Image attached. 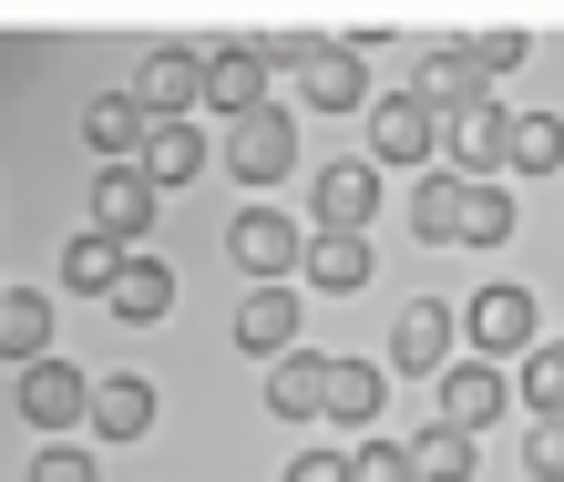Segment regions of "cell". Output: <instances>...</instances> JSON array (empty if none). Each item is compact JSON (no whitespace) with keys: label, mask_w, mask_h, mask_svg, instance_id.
<instances>
[{"label":"cell","mask_w":564,"mask_h":482,"mask_svg":"<svg viewBox=\"0 0 564 482\" xmlns=\"http://www.w3.org/2000/svg\"><path fill=\"white\" fill-rule=\"evenodd\" d=\"M288 62H297V103H308V113H359V103H370V73H359V52H349V42H318V31H297Z\"/></svg>","instance_id":"obj_1"},{"label":"cell","mask_w":564,"mask_h":482,"mask_svg":"<svg viewBox=\"0 0 564 482\" xmlns=\"http://www.w3.org/2000/svg\"><path fill=\"white\" fill-rule=\"evenodd\" d=\"M134 103H144V123H195V113H206V52H185V42L144 52Z\"/></svg>","instance_id":"obj_2"},{"label":"cell","mask_w":564,"mask_h":482,"mask_svg":"<svg viewBox=\"0 0 564 482\" xmlns=\"http://www.w3.org/2000/svg\"><path fill=\"white\" fill-rule=\"evenodd\" d=\"M268 103H278V62L257 52V42H226V52H206V113L247 123V113H268Z\"/></svg>","instance_id":"obj_3"},{"label":"cell","mask_w":564,"mask_h":482,"mask_svg":"<svg viewBox=\"0 0 564 482\" xmlns=\"http://www.w3.org/2000/svg\"><path fill=\"white\" fill-rule=\"evenodd\" d=\"M297 247H308V227H288L278 206H247L237 227H226V256H237L257 287H288L297 277Z\"/></svg>","instance_id":"obj_4"},{"label":"cell","mask_w":564,"mask_h":482,"mask_svg":"<svg viewBox=\"0 0 564 482\" xmlns=\"http://www.w3.org/2000/svg\"><path fill=\"white\" fill-rule=\"evenodd\" d=\"M154 185H144V165H104V175H93V237H113L123 256H134L144 247V227H154Z\"/></svg>","instance_id":"obj_5"},{"label":"cell","mask_w":564,"mask_h":482,"mask_svg":"<svg viewBox=\"0 0 564 482\" xmlns=\"http://www.w3.org/2000/svg\"><path fill=\"white\" fill-rule=\"evenodd\" d=\"M462 329H473V360H523V349H534V298H523V287H482L473 308H462Z\"/></svg>","instance_id":"obj_6"},{"label":"cell","mask_w":564,"mask_h":482,"mask_svg":"<svg viewBox=\"0 0 564 482\" xmlns=\"http://www.w3.org/2000/svg\"><path fill=\"white\" fill-rule=\"evenodd\" d=\"M11 401H21V421H31V431H73L83 410H93V380H83L73 360H31Z\"/></svg>","instance_id":"obj_7"},{"label":"cell","mask_w":564,"mask_h":482,"mask_svg":"<svg viewBox=\"0 0 564 482\" xmlns=\"http://www.w3.org/2000/svg\"><path fill=\"white\" fill-rule=\"evenodd\" d=\"M226 165H237V185H278L297 165V123L268 103V113H247V123H226Z\"/></svg>","instance_id":"obj_8"},{"label":"cell","mask_w":564,"mask_h":482,"mask_svg":"<svg viewBox=\"0 0 564 482\" xmlns=\"http://www.w3.org/2000/svg\"><path fill=\"white\" fill-rule=\"evenodd\" d=\"M431 391H442V421H452V431H482V421H503L513 380L492 370V360H442V380H431Z\"/></svg>","instance_id":"obj_9"},{"label":"cell","mask_w":564,"mask_h":482,"mask_svg":"<svg viewBox=\"0 0 564 482\" xmlns=\"http://www.w3.org/2000/svg\"><path fill=\"white\" fill-rule=\"evenodd\" d=\"M411 103H421L431 123H452V113H473V103H492V83L473 73V52H462V42H442V52H431L421 73H411Z\"/></svg>","instance_id":"obj_10"},{"label":"cell","mask_w":564,"mask_h":482,"mask_svg":"<svg viewBox=\"0 0 564 482\" xmlns=\"http://www.w3.org/2000/svg\"><path fill=\"white\" fill-rule=\"evenodd\" d=\"M431 154H442V123L411 92H380L370 103V165H431Z\"/></svg>","instance_id":"obj_11"},{"label":"cell","mask_w":564,"mask_h":482,"mask_svg":"<svg viewBox=\"0 0 564 482\" xmlns=\"http://www.w3.org/2000/svg\"><path fill=\"white\" fill-rule=\"evenodd\" d=\"M308 206H318V227H339V237H370V227H380V165H328Z\"/></svg>","instance_id":"obj_12"},{"label":"cell","mask_w":564,"mask_h":482,"mask_svg":"<svg viewBox=\"0 0 564 482\" xmlns=\"http://www.w3.org/2000/svg\"><path fill=\"white\" fill-rule=\"evenodd\" d=\"M503 134H513V113H492V103L452 113V123H442V154H452V175H462V185H492V165H503Z\"/></svg>","instance_id":"obj_13"},{"label":"cell","mask_w":564,"mask_h":482,"mask_svg":"<svg viewBox=\"0 0 564 482\" xmlns=\"http://www.w3.org/2000/svg\"><path fill=\"white\" fill-rule=\"evenodd\" d=\"M83 144L104 154V165H134V154L154 144V123H144L134 92H93V103H83Z\"/></svg>","instance_id":"obj_14"},{"label":"cell","mask_w":564,"mask_h":482,"mask_svg":"<svg viewBox=\"0 0 564 482\" xmlns=\"http://www.w3.org/2000/svg\"><path fill=\"white\" fill-rule=\"evenodd\" d=\"M442 360H452V308H442V298H421V308H401V318H390V370L442 380Z\"/></svg>","instance_id":"obj_15"},{"label":"cell","mask_w":564,"mask_h":482,"mask_svg":"<svg viewBox=\"0 0 564 482\" xmlns=\"http://www.w3.org/2000/svg\"><path fill=\"white\" fill-rule=\"evenodd\" d=\"M297 277H308V287H328V298H349V287H370V237L308 227V247H297Z\"/></svg>","instance_id":"obj_16"},{"label":"cell","mask_w":564,"mask_h":482,"mask_svg":"<svg viewBox=\"0 0 564 482\" xmlns=\"http://www.w3.org/2000/svg\"><path fill=\"white\" fill-rule=\"evenodd\" d=\"M104 308L123 318V329H154V318L175 308V267H164V256H144V247H134V256H123V277H113V298H104Z\"/></svg>","instance_id":"obj_17"},{"label":"cell","mask_w":564,"mask_h":482,"mask_svg":"<svg viewBox=\"0 0 564 482\" xmlns=\"http://www.w3.org/2000/svg\"><path fill=\"white\" fill-rule=\"evenodd\" d=\"M268 410H278V421H318V410H328V360H318V349L268 360Z\"/></svg>","instance_id":"obj_18"},{"label":"cell","mask_w":564,"mask_h":482,"mask_svg":"<svg viewBox=\"0 0 564 482\" xmlns=\"http://www.w3.org/2000/svg\"><path fill=\"white\" fill-rule=\"evenodd\" d=\"M83 421L104 431V441H144L154 431V380H134V370H123V380H93V410H83Z\"/></svg>","instance_id":"obj_19"},{"label":"cell","mask_w":564,"mask_h":482,"mask_svg":"<svg viewBox=\"0 0 564 482\" xmlns=\"http://www.w3.org/2000/svg\"><path fill=\"white\" fill-rule=\"evenodd\" d=\"M0 360H11V370L52 360V308H42V287H0Z\"/></svg>","instance_id":"obj_20"},{"label":"cell","mask_w":564,"mask_h":482,"mask_svg":"<svg viewBox=\"0 0 564 482\" xmlns=\"http://www.w3.org/2000/svg\"><path fill=\"white\" fill-rule=\"evenodd\" d=\"M134 165H144V185H154V196H175V185H195V175H206V134H195V123H154V144L134 154Z\"/></svg>","instance_id":"obj_21"},{"label":"cell","mask_w":564,"mask_h":482,"mask_svg":"<svg viewBox=\"0 0 564 482\" xmlns=\"http://www.w3.org/2000/svg\"><path fill=\"white\" fill-rule=\"evenodd\" d=\"M237 349H257V360H288L297 349V298L288 287H257V298L237 308Z\"/></svg>","instance_id":"obj_22"},{"label":"cell","mask_w":564,"mask_h":482,"mask_svg":"<svg viewBox=\"0 0 564 482\" xmlns=\"http://www.w3.org/2000/svg\"><path fill=\"white\" fill-rule=\"evenodd\" d=\"M380 401H390V380H380L370 360H328V421L370 431V421H380Z\"/></svg>","instance_id":"obj_23"},{"label":"cell","mask_w":564,"mask_h":482,"mask_svg":"<svg viewBox=\"0 0 564 482\" xmlns=\"http://www.w3.org/2000/svg\"><path fill=\"white\" fill-rule=\"evenodd\" d=\"M113 277H123V247L113 237H73V247H62V287H73V298H113Z\"/></svg>","instance_id":"obj_24"},{"label":"cell","mask_w":564,"mask_h":482,"mask_svg":"<svg viewBox=\"0 0 564 482\" xmlns=\"http://www.w3.org/2000/svg\"><path fill=\"white\" fill-rule=\"evenodd\" d=\"M503 237H513V196H503V185H462L452 247H503Z\"/></svg>","instance_id":"obj_25"},{"label":"cell","mask_w":564,"mask_h":482,"mask_svg":"<svg viewBox=\"0 0 564 482\" xmlns=\"http://www.w3.org/2000/svg\"><path fill=\"white\" fill-rule=\"evenodd\" d=\"M503 165H513V175H554V165H564V123H554V113H513Z\"/></svg>","instance_id":"obj_26"},{"label":"cell","mask_w":564,"mask_h":482,"mask_svg":"<svg viewBox=\"0 0 564 482\" xmlns=\"http://www.w3.org/2000/svg\"><path fill=\"white\" fill-rule=\"evenodd\" d=\"M411 472H421V482H473V431L431 421V431L411 441Z\"/></svg>","instance_id":"obj_27"},{"label":"cell","mask_w":564,"mask_h":482,"mask_svg":"<svg viewBox=\"0 0 564 482\" xmlns=\"http://www.w3.org/2000/svg\"><path fill=\"white\" fill-rule=\"evenodd\" d=\"M452 216H462V175H452V165H431V175H421V196H411V227H421L431 247H452Z\"/></svg>","instance_id":"obj_28"},{"label":"cell","mask_w":564,"mask_h":482,"mask_svg":"<svg viewBox=\"0 0 564 482\" xmlns=\"http://www.w3.org/2000/svg\"><path fill=\"white\" fill-rule=\"evenodd\" d=\"M513 391L534 401V421H554V410H564V360H554V339L523 349V380H513Z\"/></svg>","instance_id":"obj_29"},{"label":"cell","mask_w":564,"mask_h":482,"mask_svg":"<svg viewBox=\"0 0 564 482\" xmlns=\"http://www.w3.org/2000/svg\"><path fill=\"white\" fill-rule=\"evenodd\" d=\"M349 482H421V472H411V441H380V431H359Z\"/></svg>","instance_id":"obj_30"},{"label":"cell","mask_w":564,"mask_h":482,"mask_svg":"<svg viewBox=\"0 0 564 482\" xmlns=\"http://www.w3.org/2000/svg\"><path fill=\"white\" fill-rule=\"evenodd\" d=\"M462 52H473V73L492 83V73H513V62H523V31H513V21H482V31H473Z\"/></svg>","instance_id":"obj_31"},{"label":"cell","mask_w":564,"mask_h":482,"mask_svg":"<svg viewBox=\"0 0 564 482\" xmlns=\"http://www.w3.org/2000/svg\"><path fill=\"white\" fill-rule=\"evenodd\" d=\"M523 472H534V482H564V410L523 431Z\"/></svg>","instance_id":"obj_32"},{"label":"cell","mask_w":564,"mask_h":482,"mask_svg":"<svg viewBox=\"0 0 564 482\" xmlns=\"http://www.w3.org/2000/svg\"><path fill=\"white\" fill-rule=\"evenodd\" d=\"M31 482H93V452H73V441H52V452L31 462Z\"/></svg>","instance_id":"obj_33"},{"label":"cell","mask_w":564,"mask_h":482,"mask_svg":"<svg viewBox=\"0 0 564 482\" xmlns=\"http://www.w3.org/2000/svg\"><path fill=\"white\" fill-rule=\"evenodd\" d=\"M288 482H349V452H297Z\"/></svg>","instance_id":"obj_34"},{"label":"cell","mask_w":564,"mask_h":482,"mask_svg":"<svg viewBox=\"0 0 564 482\" xmlns=\"http://www.w3.org/2000/svg\"><path fill=\"white\" fill-rule=\"evenodd\" d=\"M554 360H564V339H554Z\"/></svg>","instance_id":"obj_35"}]
</instances>
